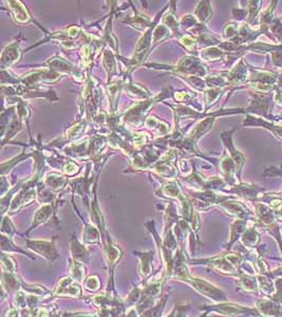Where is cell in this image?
<instances>
[{
	"label": "cell",
	"mask_w": 282,
	"mask_h": 317,
	"mask_svg": "<svg viewBox=\"0 0 282 317\" xmlns=\"http://www.w3.org/2000/svg\"><path fill=\"white\" fill-rule=\"evenodd\" d=\"M169 7V5H167L161 12H159L156 14V16L153 19V22L150 28H148L144 32V34L142 35V37L139 39L137 46H135V49L133 51V54L131 58L129 59V61L124 62L126 65L127 68V74H130L132 71H134L137 68H139L141 65H143L145 63V61L148 59L149 54L152 51V34H153V30L154 28L157 26V22L162 18L163 13L166 12L167 8Z\"/></svg>",
	"instance_id": "1"
},
{
	"label": "cell",
	"mask_w": 282,
	"mask_h": 317,
	"mask_svg": "<svg viewBox=\"0 0 282 317\" xmlns=\"http://www.w3.org/2000/svg\"><path fill=\"white\" fill-rule=\"evenodd\" d=\"M146 67L153 68L159 70H168L175 74H185V75H196V76H206L207 67L198 55L187 54L180 60L175 66L156 65V64H146Z\"/></svg>",
	"instance_id": "2"
},
{
	"label": "cell",
	"mask_w": 282,
	"mask_h": 317,
	"mask_svg": "<svg viewBox=\"0 0 282 317\" xmlns=\"http://www.w3.org/2000/svg\"><path fill=\"white\" fill-rule=\"evenodd\" d=\"M64 74L55 72L50 69H43V70H34L31 71L25 75H22L19 81L20 84H22L26 87H33L38 84H52L56 83L63 77Z\"/></svg>",
	"instance_id": "3"
},
{
	"label": "cell",
	"mask_w": 282,
	"mask_h": 317,
	"mask_svg": "<svg viewBox=\"0 0 282 317\" xmlns=\"http://www.w3.org/2000/svg\"><path fill=\"white\" fill-rule=\"evenodd\" d=\"M44 32H46V37H44L41 41H39L37 44H33V46H31L27 51L39 46V44H41V43L50 41V40H52V41H60L62 43L64 41H68V40L80 39V37L82 36L83 30H82L81 26L72 25L69 28L67 27V28H65V29H63L61 31H56V32H53V33H49L46 30H44Z\"/></svg>",
	"instance_id": "4"
},
{
	"label": "cell",
	"mask_w": 282,
	"mask_h": 317,
	"mask_svg": "<svg viewBox=\"0 0 282 317\" xmlns=\"http://www.w3.org/2000/svg\"><path fill=\"white\" fill-rule=\"evenodd\" d=\"M4 2L8 8V12H10L17 25L24 26L30 24V22L38 25L35 19L32 17L27 6L21 0H4Z\"/></svg>",
	"instance_id": "5"
},
{
	"label": "cell",
	"mask_w": 282,
	"mask_h": 317,
	"mask_svg": "<svg viewBox=\"0 0 282 317\" xmlns=\"http://www.w3.org/2000/svg\"><path fill=\"white\" fill-rule=\"evenodd\" d=\"M24 52L20 49V39H16L11 42L4 49L0 58V66L2 70L8 69V68L16 65L20 62Z\"/></svg>",
	"instance_id": "6"
},
{
	"label": "cell",
	"mask_w": 282,
	"mask_h": 317,
	"mask_svg": "<svg viewBox=\"0 0 282 317\" xmlns=\"http://www.w3.org/2000/svg\"><path fill=\"white\" fill-rule=\"evenodd\" d=\"M128 2H129L130 7L133 10V15L125 17L122 21L124 22V24L130 26L131 28L135 29L137 31L145 32L148 28L151 27L153 20L148 15L143 14V13L139 12V11L135 10L133 4L131 3V0H128Z\"/></svg>",
	"instance_id": "7"
},
{
	"label": "cell",
	"mask_w": 282,
	"mask_h": 317,
	"mask_svg": "<svg viewBox=\"0 0 282 317\" xmlns=\"http://www.w3.org/2000/svg\"><path fill=\"white\" fill-rule=\"evenodd\" d=\"M42 66L47 67L48 69L53 70L55 72H59L62 74H72L76 69L75 66L72 65L70 62L63 59L60 55H54L51 59H49Z\"/></svg>",
	"instance_id": "8"
},
{
	"label": "cell",
	"mask_w": 282,
	"mask_h": 317,
	"mask_svg": "<svg viewBox=\"0 0 282 317\" xmlns=\"http://www.w3.org/2000/svg\"><path fill=\"white\" fill-rule=\"evenodd\" d=\"M115 52L110 49L103 50V66L108 75V81L118 74V66H117V58Z\"/></svg>",
	"instance_id": "9"
},
{
	"label": "cell",
	"mask_w": 282,
	"mask_h": 317,
	"mask_svg": "<svg viewBox=\"0 0 282 317\" xmlns=\"http://www.w3.org/2000/svg\"><path fill=\"white\" fill-rule=\"evenodd\" d=\"M194 14L201 24L205 25L206 22H208L212 16V8L210 0H200L195 9Z\"/></svg>",
	"instance_id": "10"
},
{
	"label": "cell",
	"mask_w": 282,
	"mask_h": 317,
	"mask_svg": "<svg viewBox=\"0 0 282 317\" xmlns=\"http://www.w3.org/2000/svg\"><path fill=\"white\" fill-rule=\"evenodd\" d=\"M161 20H162L161 24H163L164 26H166L169 30L172 31L174 37L179 38L183 34L181 32V26H180V20H178L177 15L175 13L171 12V11H169V12L166 13L165 15H163Z\"/></svg>",
	"instance_id": "11"
},
{
	"label": "cell",
	"mask_w": 282,
	"mask_h": 317,
	"mask_svg": "<svg viewBox=\"0 0 282 317\" xmlns=\"http://www.w3.org/2000/svg\"><path fill=\"white\" fill-rule=\"evenodd\" d=\"M178 41L184 48V50H186L188 54L199 56L197 38L195 35H193V34L183 33L182 35L178 38Z\"/></svg>",
	"instance_id": "12"
},
{
	"label": "cell",
	"mask_w": 282,
	"mask_h": 317,
	"mask_svg": "<svg viewBox=\"0 0 282 317\" xmlns=\"http://www.w3.org/2000/svg\"><path fill=\"white\" fill-rule=\"evenodd\" d=\"M225 55H227V52L220 49L218 46L208 47V48L202 49L201 51H199V58L203 62L219 61V60H222Z\"/></svg>",
	"instance_id": "13"
},
{
	"label": "cell",
	"mask_w": 282,
	"mask_h": 317,
	"mask_svg": "<svg viewBox=\"0 0 282 317\" xmlns=\"http://www.w3.org/2000/svg\"><path fill=\"white\" fill-rule=\"evenodd\" d=\"M174 37L172 31L169 30L166 26H164L163 24H159L157 25L154 30H153V34H152V50L159 46L161 42H163L164 40Z\"/></svg>",
	"instance_id": "14"
},
{
	"label": "cell",
	"mask_w": 282,
	"mask_h": 317,
	"mask_svg": "<svg viewBox=\"0 0 282 317\" xmlns=\"http://www.w3.org/2000/svg\"><path fill=\"white\" fill-rule=\"evenodd\" d=\"M201 25V22L195 16V14H186L180 19V26L184 31H193Z\"/></svg>",
	"instance_id": "15"
},
{
	"label": "cell",
	"mask_w": 282,
	"mask_h": 317,
	"mask_svg": "<svg viewBox=\"0 0 282 317\" xmlns=\"http://www.w3.org/2000/svg\"><path fill=\"white\" fill-rule=\"evenodd\" d=\"M238 31H239L238 25L235 24V22H229V24L225 25L223 28V31H222L223 37L228 40H233L236 38L237 34H238Z\"/></svg>",
	"instance_id": "16"
},
{
	"label": "cell",
	"mask_w": 282,
	"mask_h": 317,
	"mask_svg": "<svg viewBox=\"0 0 282 317\" xmlns=\"http://www.w3.org/2000/svg\"><path fill=\"white\" fill-rule=\"evenodd\" d=\"M105 8L108 10V12H119L118 8V0H105Z\"/></svg>",
	"instance_id": "17"
},
{
	"label": "cell",
	"mask_w": 282,
	"mask_h": 317,
	"mask_svg": "<svg viewBox=\"0 0 282 317\" xmlns=\"http://www.w3.org/2000/svg\"><path fill=\"white\" fill-rule=\"evenodd\" d=\"M247 14V11L245 9H234L233 10V15L235 19L237 20H243Z\"/></svg>",
	"instance_id": "18"
},
{
	"label": "cell",
	"mask_w": 282,
	"mask_h": 317,
	"mask_svg": "<svg viewBox=\"0 0 282 317\" xmlns=\"http://www.w3.org/2000/svg\"><path fill=\"white\" fill-rule=\"evenodd\" d=\"M169 11H171V12H173V13H175V14H177V6H178V0H169Z\"/></svg>",
	"instance_id": "19"
},
{
	"label": "cell",
	"mask_w": 282,
	"mask_h": 317,
	"mask_svg": "<svg viewBox=\"0 0 282 317\" xmlns=\"http://www.w3.org/2000/svg\"><path fill=\"white\" fill-rule=\"evenodd\" d=\"M251 2H252V0H239L240 6H241L243 9H244V8H246L247 6H249Z\"/></svg>",
	"instance_id": "20"
},
{
	"label": "cell",
	"mask_w": 282,
	"mask_h": 317,
	"mask_svg": "<svg viewBox=\"0 0 282 317\" xmlns=\"http://www.w3.org/2000/svg\"><path fill=\"white\" fill-rule=\"evenodd\" d=\"M139 2L141 3V5H142V7H143L144 9H147V7H148L147 0H139Z\"/></svg>",
	"instance_id": "21"
}]
</instances>
